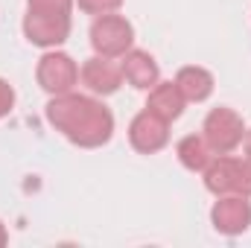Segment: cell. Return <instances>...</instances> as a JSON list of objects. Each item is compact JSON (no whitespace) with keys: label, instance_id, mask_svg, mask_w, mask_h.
Masks as SVG:
<instances>
[{"label":"cell","instance_id":"9c48e42d","mask_svg":"<svg viewBox=\"0 0 251 248\" xmlns=\"http://www.w3.org/2000/svg\"><path fill=\"white\" fill-rule=\"evenodd\" d=\"M79 79H82V85L88 91L108 97V94L120 91V85H123V67L114 59H108V56H94V59H88V62L82 64Z\"/></svg>","mask_w":251,"mask_h":248},{"label":"cell","instance_id":"4fadbf2b","mask_svg":"<svg viewBox=\"0 0 251 248\" xmlns=\"http://www.w3.org/2000/svg\"><path fill=\"white\" fill-rule=\"evenodd\" d=\"M176 152H178V161L187 167L190 173H204V167L213 161V158H210L213 149H210L207 140L199 137V134H187V137H181L178 146H176Z\"/></svg>","mask_w":251,"mask_h":248},{"label":"cell","instance_id":"30bf717a","mask_svg":"<svg viewBox=\"0 0 251 248\" xmlns=\"http://www.w3.org/2000/svg\"><path fill=\"white\" fill-rule=\"evenodd\" d=\"M120 67H123V79L137 91H152L161 82L158 62L146 50H128L123 56V62H120Z\"/></svg>","mask_w":251,"mask_h":248},{"label":"cell","instance_id":"3957f363","mask_svg":"<svg viewBox=\"0 0 251 248\" xmlns=\"http://www.w3.org/2000/svg\"><path fill=\"white\" fill-rule=\"evenodd\" d=\"M134 44V26L126 21L123 15H100L91 26V47L97 56L108 59H123Z\"/></svg>","mask_w":251,"mask_h":248},{"label":"cell","instance_id":"277c9868","mask_svg":"<svg viewBox=\"0 0 251 248\" xmlns=\"http://www.w3.org/2000/svg\"><path fill=\"white\" fill-rule=\"evenodd\" d=\"M201 137L207 140V146L216 152V155H231L243 137H246V125H243V117L234 111V108H213L207 117H204V125H201Z\"/></svg>","mask_w":251,"mask_h":248},{"label":"cell","instance_id":"e0dca14e","mask_svg":"<svg viewBox=\"0 0 251 248\" xmlns=\"http://www.w3.org/2000/svg\"><path fill=\"white\" fill-rule=\"evenodd\" d=\"M243 146H246V158L251 161V128L246 131V137H243Z\"/></svg>","mask_w":251,"mask_h":248},{"label":"cell","instance_id":"7a4b0ae2","mask_svg":"<svg viewBox=\"0 0 251 248\" xmlns=\"http://www.w3.org/2000/svg\"><path fill=\"white\" fill-rule=\"evenodd\" d=\"M204 187L213 196H249L251 198V161L219 155L204 167Z\"/></svg>","mask_w":251,"mask_h":248},{"label":"cell","instance_id":"9a60e30c","mask_svg":"<svg viewBox=\"0 0 251 248\" xmlns=\"http://www.w3.org/2000/svg\"><path fill=\"white\" fill-rule=\"evenodd\" d=\"M79 3V9L82 12H88V15H111V12H117L120 6H123V0H76Z\"/></svg>","mask_w":251,"mask_h":248},{"label":"cell","instance_id":"8fae6325","mask_svg":"<svg viewBox=\"0 0 251 248\" xmlns=\"http://www.w3.org/2000/svg\"><path fill=\"white\" fill-rule=\"evenodd\" d=\"M184 105H187V99L181 97V91H178L176 82H158L149 91V102H146V108L155 111L158 117H164L167 123L178 120L184 114Z\"/></svg>","mask_w":251,"mask_h":248},{"label":"cell","instance_id":"5bb4252c","mask_svg":"<svg viewBox=\"0 0 251 248\" xmlns=\"http://www.w3.org/2000/svg\"><path fill=\"white\" fill-rule=\"evenodd\" d=\"M26 9L38 15H70L73 0H26Z\"/></svg>","mask_w":251,"mask_h":248},{"label":"cell","instance_id":"52a82bcc","mask_svg":"<svg viewBox=\"0 0 251 248\" xmlns=\"http://www.w3.org/2000/svg\"><path fill=\"white\" fill-rule=\"evenodd\" d=\"M210 222L219 234L237 237L249 231L251 225V201L249 196H219V201L210 210Z\"/></svg>","mask_w":251,"mask_h":248},{"label":"cell","instance_id":"ba28073f","mask_svg":"<svg viewBox=\"0 0 251 248\" xmlns=\"http://www.w3.org/2000/svg\"><path fill=\"white\" fill-rule=\"evenodd\" d=\"M24 35L38 47H59L70 35V15H38L26 12Z\"/></svg>","mask_w":251,"mask_h":248},{"label":"cell","instance_id":"2e32d148","mask_svg":"<svg viewBox=\"0 0 251 248\" xmlns=\"http://www.w3.org/2000/svg\"><path fill=\"white\" fill-rule=\"evenodd\" d=\"M12 108H15V91H12V85H9L6 79H0V120H3Z\"/></svg>","mask_w":251,"mask_h":248},{"label":"cell","instance_id":"8992f818","mask_svg":"<svg viewBox=\"0 0 251 248\" xmlns=\"http://www.w3.org/2000/svg\"><path fill=\"white\" fill-rule=\"evenodd\" d=\"M128 140H131V146L137 152L155 155V152H161L170 143V123L164 117H158L155 111L146 108V111H140L131 120V125H128Z\"/></svg>","mask_w":251,"mask_h":248},{"label":"cell","instance_id":"5b68a950","mask_svg":"<svg viewBox=\"0 0 251 248\" xmlns=\"http://www.w3.org/2000/svg\"><path fill=\"white\" fill-rule=\"evenodd\" d=\"M35 79L47 94L59 97V94L73 91V85L79 82V64L67 53H56V50L44 53L41 62H38V70H35Z\"/></svg>","mask_w":251,"mask_h":248},{"label":"cell","instance_id":"ac0fdd59","mask_svg":"<svg viewBox=\"0 0 251 248\" xmlns=\"http://www.w3.org/2000/svg\"><path fill=\"white\" fill-rule=\"evenodd\" d=\"M6 240H9V237H6V228H3V222H0V248L6 246Z\"/></svg>","mask_w":251,"mask_h":248},{"label":"cell","instance_id":"7c38bea8","mask_svg":"<svg viewBox=\"0 0 251 248\" xmlns=\"http://www.w3.org/2000/svg\"><path fill=\"white\" fill-rule=\"evenodd\" d=\"M176 85H178V91H181V97L187 102H204L213 94V76H210V70L196 67V64H187V67L178 70Z\"/></svg>","mask_w":251,"mask_h":248},{"label":"cell","instance_id":"6da1fadb","mask_svg":"<svg viewBox=\"0 0 251 248\" xmlns=\"http://www.w3.org/2000/svg\"><path fill=\"white\" fill-rule=\"evenodd\" d=\"M47 120L56 131L82 149H97L111 140L114 134V117L111 111L85 94H59L47 102Z\"/></svg>","mask_w":251,"mask_h":248}]
</instances>
